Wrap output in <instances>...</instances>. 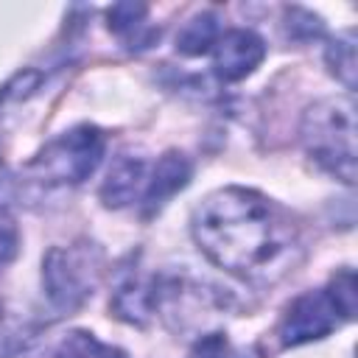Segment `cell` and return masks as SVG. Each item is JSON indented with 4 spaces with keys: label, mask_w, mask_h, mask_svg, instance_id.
Segmentation results:
<instances>
[{
    "label": "cell",
    "mask_w": 358,
    "mask_h": 358,
    "mask_svg": "<svg viewBox=\"0 0 358 358\" xmlns=\"http://www.w3.org/2000/svg\"><path fill=\"white\" fill-rule=\"evenodd\" d=\"M193 238L215 266L263 285L288 274L302 249L291 215L246 187L210 193L193 213Z\"/></svg>",
    "instance_id": "cell-1"
},
{
    "label": "cell",
    "mask_w": 358,
    "mask_h": 358,
    "mask_svg": "<svg viewBox=\"0 0 358 358\" xmlns=\"http://www.w3.org/2000/svg\"><path fill=\"white\" fill-rule=\"evenodd\" d=\"M308 154L344 185L355 182V103L352 98H324L302 117Z\"/></svg>",
    "instance_id": "cell-2"
},
{
    "label": "cell",
    "mask_w": 358,
    "mask_h": 358,
    "mask_svg": "<svg viewBox=\"0 0 358 358\" xmlns=\"http://www.w3.org/2000/svg\"><path fill=\"white\" fill-rule=\"evenodd\" d=\"M103 255L95 243H73V246H53L42 263V282L50 302L59 310H73L84 299L92 296L101 280Z\"/></svg>",
    "instance_id": "cell-3"
},
{
    "label": "cell",
    "mask_w": 358,
    "mask_h": 358,
    "mask_svg": "<svg viewBox=\"0 0 358 358\" xmlns=\"http://www.w3.org/2000/svg\"><path fill=\"white\" fill-rule=\"evenodd\" d=\"M103 157V134L95 126H76L48 143L31 162V171L45 185H81Z\"/></svg>",
    "instance_id": "cell-4"
},
{
    "label": "cell",
    "mask_w": 358,
    "mask_h": 358,
    "mask_svg": "<svg viewBox=\"0 0 358 358\" xmlns=\"http://www.w3.org/2000/svg\"><path fill=\"white\" fill-rule=\"evenodd\" d=\"M341 322L333 299L327 296V291H308L302 296H296L282 322H280V341L285 347H299L316 338H324L330 330H336Z\"/></svg>",
    "instance_id": "cell-5"
},
{
    "label": "cell",
    "mask_w": 358,
    "mask_h": 358,
    "mask_svg": "<svg viewBox=\"0 0 358 358\" xmlns=\"http://www.w3.org/2000/svg\"><path fill=\"white\" fill-rule=\"evenodd\" d=\"M266 45L255 31L232 28L213 45V67L215 76L224 81H241L263 62Z\"/></svg>",
    "instance_id": "cell-6"
},
{
    "label": "cell",
    "mask_w": 358,
    "mask_h": 358,
    "mask_svg": "<svg viewBox=\"0 0 358 358\" xmlns=\"http://www.w3.org/2000/svg\"><path fill=\"white\" fill-rule=\"evenodd\" d=\"M190 159L179 151H168L165 157H159V162L154 165L151 179L145 182V193H143V215L151 218L157 215L182 187H187L190 182Z\"/></svg>",
    "instance_id": "cell-7"
},
{
    "label": "cell",
    "mask_w": 358,
    "mask_h": 358,
    "mask_svg": "<svg viewBox=\"0 0 358 358\" xmlns=\"http://www.w3.org/2000/svg\"><path fill=\"white\" fill-rule=\"evenodd\" d=\"M143 182H145V157L123 151L117 154L101 185V201L106 207H126L137 199Z\"/></svg>",
    "instance_id": "cell-8"
},
{
    "label": "cell",
    "mask_w": 358,
    "mask_h": 358,
    "mask_svg": "<svg viewBox=\"0 0 358 358\" xmlns=\"http://www.w3.org/2000/svg\"><path fill=\"white\" fill-rule=\"evenodd\" d=\"M154 296H157V294H154L137 274H126V277L117 282V291H115L112 305H115V310H117L120 319L143 324L145 316L151 313Z\"/></svg>",
    "instance_id": "cell-9"
},
{
    "label": "cell",
    "mask_w": 358,
    "mask_h": 358,
    "mask_svg": "<svg viewBox=\"0 0 358 358\" xmlns=\"http://www.w3.org/2000/svg\"><path fill=\"white\" fill-rule=\"evenodd\" d=\"M215 42H218V17L210 11L190 17L176 34V50L185 56H201Z\"/></svg>",
    "instance_id": "cell-10"
},
{
    "label": "cell",
    "mask_w": 358,
    "mask_h": 358,
    "mask_svg": "<svg viewBox=\"0 0 358 358\" xmlns=\"http://www.w3.org/2000/svg\"><path fill=\"white\" fill-rule=\"evenodd\" d=\"M56 358H126V352L112 344L98 341L87 330H73L56 347Z\"/></svg>",
    "instance_id": "cell-11"
},
{
    "label": "cell",
    "mask_w": 358,
    "mask_h": 358,
    "mask_svg": "<svg viewBox=\"0 0 358 358\" xmlns=\"http://www.w3.org/2000/svg\"><path fill=\"white\" fill-rule=\"evenodd\" d=\"M327 67L338 81H344L347 90H355V34L352 31H347L330 42Z\"/></svg>",
    "instance_id": "cell-12"
},
{
    "label": "cell",
    "mask_w": 358,
    "mask_h": 358,
    "mask_svg": "<svg viewBox=\"0 0 358 358\" xmlns=\"http://www.w3.org/2000/svg\"><path fill=\"white\" fill-rule=\"evenodd\" d=\"M145 6L143 3H115L109 11H106V20H109V31H115L117 36H123L131 48V42H137L134 48H140V39H137V31L145 25Z\"/></svg>",
    "instance_id": "cell-13"
},
{
    "label": "cell",
    "mask_w": 358,
    "mask_h": 358,
    "mask_svg": "<svg viewBox=\"0 0 358 358\" xmlns=\"http://www.w3.org/2000/svg\"><path fill=\"white\" fill-rule=\"evenodd\" d=\"M327 296L333 299V305H336V310H338L341 319H352L355 316V296H358V291H355V274H352V268H341L330 280Z\"/></svg>",
    "instance_id": "cell-14"
},
{
    "label": "cell",
    "mask_w": 358,
    "mask_h": 358,
    "mask_svg": "<svg viewBox=\"0 0 358 358\" xmlns=\"http://www.w3.org/2000/svg\"><path fill=\"white\" fill-rule=\"evenodd\" d=\"M17 255V227L8 215L0 213V268L8 266Z\"/></svg>",
    "instance_id": "cell-15"
},
{
    "label": "cell",
    "mask_w": 358,
    "mask_h": 358,
    "mask_svg": "<svg viewBox=\"0 0 358 358\" xmlns=\"http://www.w3.org/2000/svg\"><path fill=\"white\" fill-rule=\"evenodd\" d=\"M227 338L221 333H213V336H204L201 341H196L190 358H227Z\"/></svg>",
    "instance_id": "cell-16"
},
{
    "label": "cell",
    "mask_w": 358,
    "mask_h": 358,
    "mask_svg": "<svg viewBox=\"0 0 358 358\" xmlns=\"http://www.w3.org/2000/svg\"><path fill=\"white\" fill-rule=\"evenodd\" d=\"M232 358H263V352H260L257 347H249V350H241V352L232 355Z\"/></svg>",
    "instance_id": "cell-17"
}]
</instances>
